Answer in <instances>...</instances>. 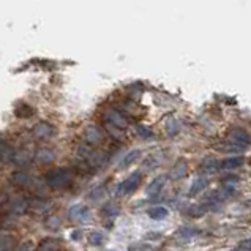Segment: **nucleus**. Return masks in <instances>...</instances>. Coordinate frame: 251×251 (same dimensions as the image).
Here are the masks:
<instances>
[{"label":"nucleus","instance_id":"nucleus-1","mask_svg":"<svg viewBox=\"0 0 251 251\" xmlns=\"http://www.w3.org/2000/svg\"><path fill=\"white\" fill-rule=\"evenodd\" d=\"M75 174L68 168H54L46 172L45 182L52 190H65L73 182Z\"/></svg>","mask_w":251,"mask_h":251},{"label":"nucleus","instance_id":"nucleus-2","mask_svg":"<svg viewBox=\"0 0 251 251\" xmlns=\"http://www.w3.org/2000/svg\"><path fill=\"white\" fill-rule=\"evenodd\" d=\"M142 182V174L141 171H134L131 176H128V178L125 182H122L120 185H117V193H124V195H133L141 186Z\"/></svg>","mask_w":251,"mask_h":251},{"label":"nucleus","instance_id":"nucleus-3","mask_svg":"<svg viewBox=\"0 0 251 251\" xmlns=\"http://www.w3.org/2000/svg\"><path fill=\"white\" fill-rule=\"evenodd\" d=\"M82 138L89 146H98V144H101V142H103L104 136H103L101 128L97 126L95 124H90V125H87L84 128Z\"/></svg>","mask_w":251,"mask_h":251},{"label":"nucleus","instance_id":"nucleus-4","mask_svg":"<svg viewBox=\"0 0 251 251\" xmlns=\"http://www.w3.org/2000/svg\"><path fill=\"white\" fill-rule=\"evenodd\" d=\"M104 125L111 126V128H116V130L122 131L124 128L128 126V122L119 111H109L104 116Z\"/></svg>","mask_w":251,"mask_h":251},{"label":"nucleus","instance_id":"nucleus-5","mask_svg":"<svg viewBox=\"0 0 251 251\" xmlns=\"http://www.w3.org/2000/svg\"><path fill=\"white\" fill-rule=\"evenodd\" d=\"M68 217L71 221H76V223H84V221L90 220V209L84 204H77L70 207L68 210Z\"/></svg>","mask_w":251,"mask_h":251},{"label":"nucleus","instance_id":"nucleus-6","mask_svg":"<svg viewBox=\"0 0 251 251\" xmlns=\"http://www.w3.org/2000/svg\"><path fill=\"white\" fill-rule=\"evenodd\" d=\"M227 139H229V142H231L232 146H237V147H242V149H245V147L250 146V136L245 131H242L240 128H234L232 131H229Z\"/></svg>","mask_w":251,"mask_h":251},{"label":"nucleus","instance_id":"nucleus-7","mask_svg":"<svg viewBox=\"0 0 251 251\" xmlns=\"http://www.w3.org/2000/svg\"><path fill=\"white\" fill-rule=\"evenodd\" d=\"M52 133H54V128H52L51 124H48V122H40V124H37L32 128L33 138L41 139V141L49 139L52 136Z\"/></svg>","mask_w":251,"mask_h":251},{"label":"nucleus","instance_id":"nucleus-8","mask_svg":"<svg viewBox=\"0 0 251 251\" xmlns=\"http://www.w3.org/2000/svg\"><path fill=\"white\" fill-rule=\"evenodd\" d=\"M186 172H188V163H186V160L180 158V160H177L174 163V166L171 168L169 178L171 180H180V178H183L186 176Z\"/></svg>","mask_w":251,"mask_h":251},{"label":"nucleus","instance_id":"nucleus-9","mask_svg":"<svg viewBox=\"0 0 251 251\" xmlns=\"http://www.w3.org/2000/svg\"><path fill=\"white\" fill-rule=\"evenodd\" d=\"M14 156H16V149H14L10 142L0 141V163H13Z\"/></svg>","mask_w":251,"mask_h":251},{"label":"nucleus","instance_id":"nucleus-10","mask_svg":"<svg viewBox=\"0 0 251 251\" xmlns=\"http://www.w3.org/2000/svg\"><path fill=\"white\" fill-rule=\"evenodd\" d=\"M210 180H209V177L207 176H198L195 180H193L191 186H190V191H188V196L190 198H195L198 196L199 193H202L207 186H209Z\"/></svg>","mask_w":251,"mask_h":251},{"label":"nucleus","instance_id":"nucleus-11","mask_svg":"<svg viewBox=\"0 0 251 251\" xmlns=\"http://www.w3.org/2000/svg\"><path fill=\"white\" fill-rule=\"evenodd\" d=\"M164 185H166V177H164V176L155 177L153 180L147 185V188H146L147 196H153V198H155V196H158L160 193L163 191Z\"/></svg>","mask_w":251,"mask_h":251},{"label":"nucleus","instance_id":"nucleus-12","mask_svg":"<svg viewBox=\"0 0 251 251\" xmlns=\"http://www.w3.org/2000/svg\"><path fill=\"white\" fill-rule=\"evenodd\" d=\"M35 156H37V160L40 163L46 164V163H52V160L55 158V152L51 147H43V149H38V152Z\"/></svg>","mask_w":251,"mask_h":251},{"label":"nucleus","instance_id":"nucleus-13","mask_svg":"<svg viewBox=\"0 0 251 251\" xmlns=\"http://www.w3.org/2000/svg\"><path fill=\"white\" fill-rule=\"evenodd\" d=\"M243 156H231V158H226L225 161L220 163V168L221 169H237L240 166H243Z\"/></svg>","mask_w":251,"mask_h":251},{"label":"nucleus","instance_id":"nucleus-14","mask_svg":"<svg viewBox=\"0 0 251 251\" xmlns=\"http://www.w3.org/2000/svg\"><path fill=\"white\" fill-rule=\"evenodd\" d=\"M11 180H13L14 185H18V186H30L33 183L32 176L24 174V172H14Z\"/></svg>","mask_w":251,"mask_h":251},{"label":"nucleus","instance_id":"nucleus-15","mask_svg":"<svg viewBox=\"0 0 251 251\" xmlns=\"http://www.w3.org/2000/svg\"><path fill=\"white\" fill-rule=\"evenodd\" d=\"M169 215V210L166 209V207L163 205H156V207H152V209L149 210V217L155 220V221H161L164 218H168Z\"/></svg>","mask_w":251,"mask_h":251},{"label":"nucleus","instance_id":"nucleus-16","mask_svg":"<svg viewBox=\"0 0 251 251\" xmlns=\"http://www.w3.org/2000/svg\"><path fill=\"white\" fill-rule=\"evenodd\" d=\"M59 250H60V242L52 237L45 239L38 247V251H59Z\"/></svg>","mask_w":251,"mask_h":251},{"label":"nucleus","instance_id":"nucleus-17","mask_svg":"<svg viewBox=\"0 0 251 251\" xmlns=\"http://www.w3.org/2000/svg\"><path fill=\"white\" fill-rule=\"evenodd\" d=\"M201 169H204V172H215L217 169H220V161L213 158V156H207L205 160H202Z\"/></svg>","mask_w":251,"mask_h":251},{"label":"nucleus","instance_id":"nucleus-18","mask_svg":"<svg viewBox=\"0 0 251 251\" xmlns=\"http://www.w3.org/2000/svg\"><path fill=\"white\" fill-rule=\"evenodd\" d=\"M210 207L209 205H204V204H199V205H193V207H190L188 210V213L186 215H190V217H193V218H199V217H202V215H205L207 213V210H209Z\"/></svg>","mask_w":251,"mask_h":251},{"label":"nucleus","instance_id":"nucleus-19","mask_svg":"<svg viewBox=\"0 0 251 251\" xmlns=\"http://www.w3.org/2000/svg\"><path fill=\"white\" fill-rule=\"evenodd\" d=\"M87 240H89L90 245H93V247H100V245H103L104 235H103V232H100V231H92V232L87 235Z\"/></svg>","mask_w":251,"mask_h":251},{"label":"nucleus","instance_id":"nucleus-20","mask_svg":"<svg viewBox=\"0 0 251 251\" xmlns=\"http://www.w3.org/2000/svg\"><path fill=\"white\" fill-rule=\"evenodd\" d=\"M136 134H138L141 139H146V141L153 138V131L146 125H136Z\"/></svg>","mask_w":251,"mask_h":251},{"label":"nucleus","instance_id":"nucleus-21","mask_svg":"<svg viewBox=\"0 0 251 251\" xmlns=\"http://www.w3.org/2000/svg\"><path fill=\"white\" fill-rule=\"evenodd\" d=\"M16 116L21 117V119L32 117V116H33V109H32L30 106H27L25 103H23V104H19V106L16 107Z\"/></svg>","mask_w":251,"mask_h":251},{"label":"nucleus","instance_id":"nucleus-22","mask_svg":"<svg viewBox=\"0 0 251 251\" xmlns=\"http://www.w3.org/2000/svg\"><path fill=\"white\" fill-rule=\"evenodd\" d=\"M139 155H141V150H131V152L128 153L124 160H122V166H120V168H126V166H130V164H133L136 160L139 158Z\"/></svg>","mask_w":251,"mask_h":251},{"label":"nucleus","instance_id":"nucleus-23","mask_svg":"<svg viewBox=\"0 0 251 251\" xmlns=\"http://www.w3.org/2000/svg\"><path fill=\"white\" fill-rule=\"evenodd\" d=\"M103 212L106 213V215H109V217H117L119 215V212H120V209L119 207L114 204V202H107L104 207H103Z\"/></svg>","mask_w":251,"mask_h":251},{"label":"nucleus","instance_id":"nucleus-24","mask_svg":"<svg viewBox=\"0 0 251 251\" xmlns=\"http://www.w3.org/2000/svg\"><path fill=\"white\" fill-rule=\"evenodd\" d=\"M217 149L220 150V152H225V153H229V152H243L242 147H237V146H232V144H220L217 146Z\"/></svg>","mask_w":251,"mask_h":251},{"label":"nucleus","instance_id":"nucleus-25","mask_svg":"<svg viewBox=\"0 0 251 251\" xmlns=\"http://www.w3.org/2000/svg\"><path fill=\"white\" fill-rule=\"evenodd\" d=\"M166 130H168V133H169L171 136H174V134L177 133L178 125H177V122H176L174 119H171V120L166 122Z\"/></svg>","mask_w":251,"mask_h":251},{"label":"nucleus","instance_id":"nucleus-26","mask_svg":"<svg viewBox=\"0 0 251 251\" xmlns=\"http://www.w3.org/2000/svg\"><path fill=\"white\" fill-rule=\"evenodd\" d=\"M11 250H13L11 239H8V237L0 239V251H11Z\"/></svg>","mask_w":251,"mask_h":251},{"label":"nucleus","instance_id":"nucleus-27","mask_svg":"<svg viewBox=\"0 0 251 251\" xmlns=\"http://www.w3.org/2000/svg\"><path fill=\"white\" fill-rule=\"evenodd\" d=\"M180 234L183 235L185 239H191L193 235L198 234V231H196V229H191V227H183L182 231H180Z\"/></svg>","mask_w":251,"mask_h":251},{"label":"nucleus","instance_id":"nucleus-28","mask_svg":"<svg viewBox=\"0 0 251 251\" xmlns=\"http://www.w3.org/2000/svg\"><path fill=\"white\" fill-rule=\"evenodd\" d=\"M46 225H48L49 229H57V227H59V225H60V221H59V218H57V217H52Z\"/></svg>","mask_w":251,"mask_h":251},{"label":"nucleus","instance_id":"nucleus-29","mask_svg":"<svg viewBox=\"0 0 251 251\" xmlns=\"http://www.w3.org/2000/svg\"><path fill=\"white\" fill-rule=\"evenodd\" d=\"M250 245H251L250 239H245L243 242L239 243V250H242V251H250Z\"/></svg>","mask_w":251,"mask_h":251},{"label":"nucleus","instance_id":"nucleus-30","mask_svg":"<svg viewBox=\"0 0 251 251\" xmlns=\"http://www.w3.org/2000/svg\"><path fill=\"white\" fill-rule=\"evenodd\" d=\"M16 251H32V245L30 243H23L16 248Z\"/></svg>","mask_w":251,"mask_h":251},{"label":"nucleus","instance_id":"nucleus-31","mask_svg":"<svg viewBox=\"0 0 251 251\" xmlns=\"http://www.w3.org/2000/svg\"><path fill=\"white\" fill-rule=\"evenodd\" d=\"M71 235H73V239H75V240H79V237H81V232H79V231H75V232L71 234Z\"/></svg>","mask_w":251,"mask_h":251},{"label":"nucleus","instance_id":"nucleus-32","mask_svg":"<svg viewBox=\"0 0 251 251\" xmlns=\"http://www.w3.org/2000/svg\"><path fill=\"white\" fill-rule=\"evenodd\" d=\"M231 251H242V250H239V248H235V250H231Z\"/></svg>","mask_w":251,"mask_h":251}]
</instances>
